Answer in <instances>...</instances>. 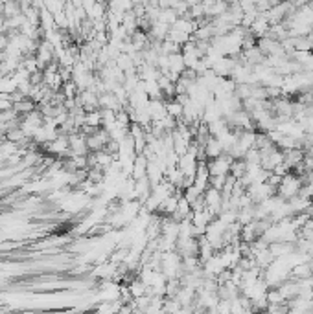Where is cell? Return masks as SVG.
<instances>
[{
  "instance_id": "1",
  "label": "cell",
  "mask_w": 313,
  "mask_h": 314,
  "mask_svg": "<svg viewBox=\"0 0 313 314\" xmlns=\"http://www.w3.org/2000/svg\"><path fill=\"white\" fill-rule=\"evenodd\" d=\"M278 186H280V197H282V199H291V197L299 195L302 182H300L297 177H291V175H287V177H285V175H284Z\"/></svg>"
}]
</instances>
